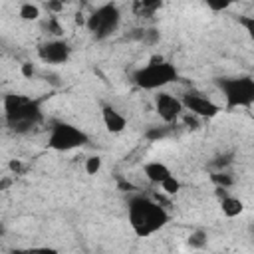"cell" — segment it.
<instances>
[{
    "label": "cell",
    "instance_id": "cell-1",
    "mask_svg": "<svg viewBox=\"0 0 254 254\" xmlns=\"http://www.w3.org/2000/svg\"><path fill=\"white\" fill-rule=\"evenodd\" d=\"M127 222L139 238H149L167 226L169 212L157 200L145 194H135L127 202Z\"/></svg>",
    "mask_w": 254,
    "mask_h": 254
},
{
    "label": "cell",
    "instance_id": "cell-2",
    "mask_svg": "<svg viewBox=\"0 0 254 254\" xmlns=\"http://www.w3.org/2000/svg\"><path fill=\"white\" fill-rule=\"evenodd\" d=\"M4 117H6V125L12 131L26 133L42 123L44 113L38 99L18 93H8L4 97Z\"/></svg>",
    "mask_w": 254,
    "mask_h": 254
},
{
    "label": "cell",
    "instance_id": "cell-3",
    "mask_svg": "<svg viewBox=\"0 0 254 254\" xmlns=\"http://www.w3.org/2000/svg\"><path fill=\"white\" fill-rule=\"evenodd\" d=\"M133 83L145 91H155L171 85L173 81L179 79V69L165 60H153L147 65L139 67L133 71Z\"/></svg>",
    "mask_w": 254,
    "mask_h": 254
},
{
    "label": "cell",
    "instance_id": "cell-4",
    "mask_svg": "<svg viewBox=\"0 0 254 254\" xmlns=\"http://www.w3.org/2000/svg\"><path fill=\"white\" fill-rule=\"evenodd\" d=\"M226 107H248L254 105V79L248 75L224 77L218 81Z\"/></svg>",
    "mask_w": 254,
    "mask_h": 254
},
{
    "label": "cell",
    "instance_id": "cell-5",
    "mask_svg": "<svg viewBox=\"0 0 254 254\" xmlns=\"http://www.w3.org/2000/svg\"><path fill=\"white\" fill-rule=\"evenodd\" d=\"M89 137L83 129H79L77 125L65 123V121H58L52 125L50 135H48V147L54 151H73L79 149L83 145H87Z\"/></svg>",
    "mask_w": 254,
    "mask_h": 254
},
{
    "label": "cell",
    "instance_id": "cell-6",
    "mask_svg": "<svg viewBox=\"0 0 254 254\" xmlns=\"http://www.w3.org/2000/svg\"><path fill=\"white\" fill-rule=\"evenodd\" d=\"M119 22H121L119 8L115 4H101L87 16L85 28L87 32H91L93 38L103 40V38H109L119 28Z\"/></svg>",
    "mask_w": 254,
    "mask_h": 254
},
{
    "label": "cell",
    "instance_id": "cell-7",
    "mask_svg": "<svg viewBox=\"0 0 254 254\" xmlns=\"http://www.w3.org/2000/svg\"><path fill=\"white\" fill-rule=\"evenodd\" d=\"M183 105H185V109L190 111L192 115L204 117V119H210V117H214V115L220 111L218 105H216L212 99H208L206 95L196 93V91H187V93L183 95Z\"/></svg>",
    "mask_w": 254,
    "mask_h": 254
},
{
    "label": "cell",
    "instance_id": "cell-8",
    "mask_svg": "<svg viewBox=\"0 0 254 254\" xmlns=\"http://www.w3.org/2000/svg\"><path fill=\"white\" fill-rule=\"evenodd\" d=\"M38 56H40L42 62L58 65V64H65L69 60L71 48L64 40H48V42L38 46Z\"/></svg>",
    "mask_w": 254,
    "mask_h": 254
},
{
    "label": "cell",
    "instance_id": "cell-9",
    "mask_svg": "<svg viewBox=\"0 0 254 254\" xmlns=\"http://www.w3.org/2000/svg\"><path fill=\"white\" fill-rule=\"evenodd\" d=\"M155 109L159 113V117L165 121V123H173L181 117L185 105H183V99L175 97L173 93H167V91H161L155 95Z\"/></svg>",
    "mask_w": 254,
    "mask_h": 254
},
{
    "label": "cell",
    "instance_id": "cell-10",
    "mask_svg": "<svg viewBox=\"0 0 254 254\" xmlns=\"http://www.w3.org/2000/svg\"><path fill=\"white\" fill-rule=\"evenodd\" d=\"M101 119H103V125L107 127L109 133H121L127 127L125 115L121 111H117L115 107H111V105H105L101 109Z\"/></svg>",
    "mask_w": 254,
    "mask_h": 254
},
{
    "label": "cell",
    "instance_id": "cell-11",
    "mask_svg": "<svg viewBox=\"0 0 254 254\" xmlns=\"http://www.w3.org/2000/svg\"><path fill=\"white\" fill-rule=\"evenodd\" d=\"M143 173H145V177H147L151 183H155V185H163L165 181H169V179L173 177L171 169H169L165 163H159V161L147 163V165L143 167Z\"/></svg>",
    "mask_w": 254,
    "mask_h": 254
},
{
    "label": "cell",
    "instance_id": "cell-12",
    "mask_svg": "<svg viewBox=\"0 0 254 254\" xmlns=\"http://www.w3.org/2000/svg\"><path fill=\"white\" fill-rule=\"evenodd\" d=\"M220 208H222V214L228 216V218H234L238 216L242 210H244V204L240 198H234V196H224L222 202H220Z\"/></svg>",
    "mask_w": 254,
    "mask_h": 254
},
{
    "label": "cell",
    "instance_id": "cell-13",
    "mask_svg": "<svg viewBox=\"0 0 254 254\" xmlns=\"http://www.w3.org/2000/svg\"><path fill=\"white\" fill-rule=\"evenodd\" d=\"M14 254H60V252L56 248H52V246H34V248L16 250Z\"/></svg>",
    "mask_w": 254,
    "mask_h": 254
},
{
    "label": "cell",
    "instance_id": "cell-14",
    "mask_svg": "<svg viewBox=\"0 0 254 254\" xmlns=\"http://www.w3.org/2000/svg\"><path fill=\"white\" fill-rule=\"evenodd\" d=\"M20 16H22L24 20H36V18L40 16V10H38V6H34V4H22V6H20Z\"/></svg>",
    "mask_w": 254,
    "mask_h": 254
},
{
    "label": "cell",
    "instance_id": "cell-15",
    "mask_svg": "<svg viewBox=\"0 0 254 254\" xmlns=\"http://www.w3.org/2000/svg\"><path fill=\"white\" fill-rule=\"evenodd\" d=\"M189 244H190L192 248H202V246L206 244V232H204V230H196V232H192L190 238H189Z\"/></svg>",
    "mask_w": 254,
    "mask_h": 254
},
{
    "label": "cell",
    "instance_id": "cell-16",
    "mask_svg": "<svg viewBox=\"0 0 254 254\" xmlns=\"http://www.w3.org/2000/svg\"><path fill=\"white\" fill-rule=\"evenodd\" d=\"M238 24L244 28V32L254 40V16H240Z\"/></svg>",
    "mask_w": 254,
    "mask_h": 254
},
{
    "label": "cell",
    "instance_id": "cell-17",
    "mask_svg": "<svg viewBox=\"0 0 254 254\" xmlns=\"http://www.w3.org/2000/svg\"><path fill=\"white\" fill-rule=\"evenodd\" d=\"M161 187H163V190H165V192H169V194H175V192H179V189H181V183H179V181L175 179V175H173V177H171L169 181H165Z\"/></svg>",
    "mask_w": 254,
    "mask_h": 254
},
{
    "label": "cell",
    "instance_id": "cell-18",
    "mask_svg": "<svg viewBox=\"0 0 254 254\" xmlns=\"http://www.w3.org/2000/svg\"><path fill=\"white\" fill-rule=\"evenodd\" d=\"M99 169H101V159L99 157H89L87 163H85V171L89 175H95V173H99Z\"/></svg>",
    "mask_w": 254,
    "mask_h": 254
},
{
    "label": "cell",
    "instance_id": "cell-19",
    "mask_svg": "<svg viewBox=\"0 0 254 254\" xmlns=\"http://www.w3.org/2000/svg\"><path fill=\"white\" fill-rule=\"evenodd\" d=\"M165 133H167L165 129H159V127H153V129H151V131L147 133V137H149V139H161V137H165Z\"/></svg>",
    "mask_w": 254,
    "mask_h": 254
},
{
    "label": "cell",
    "instance_id": "cell-20",
    "mask_svg": "<svg viewBox=\"0 0 254 254\" xmlns=\"http://www.w3.org/2000/svg\"><path fill=\"white\" fill-rule=\"evenodd\" d=\"M212 179H214L218 185H230V179H228V177H224V175H222V177H220V175H214Z\"/></svg>",
    "mask_w": 254,
    "mask_h": 254
}]
</instances>
